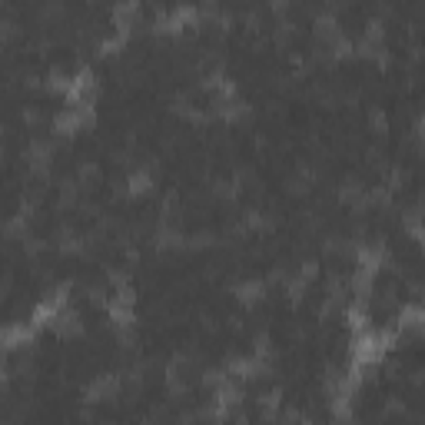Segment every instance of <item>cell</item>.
<instances>
[{
  "label": "cell",
  "instance_id": "obj_1",
  "mask_svg": "<svg viewBox=\"0 0 425 425\" xmlns=\"http://www.w3.org/2000/svg\"><path fill=\"white\" fill-rule=\"evenodd\" d=\"M266 296V283H260V279H250V283H243L240 289H236V299H240L243 305H256Z\"/></svg>",
  "mask_w": 425,
  "mask_h": 425
}]
</instances>
